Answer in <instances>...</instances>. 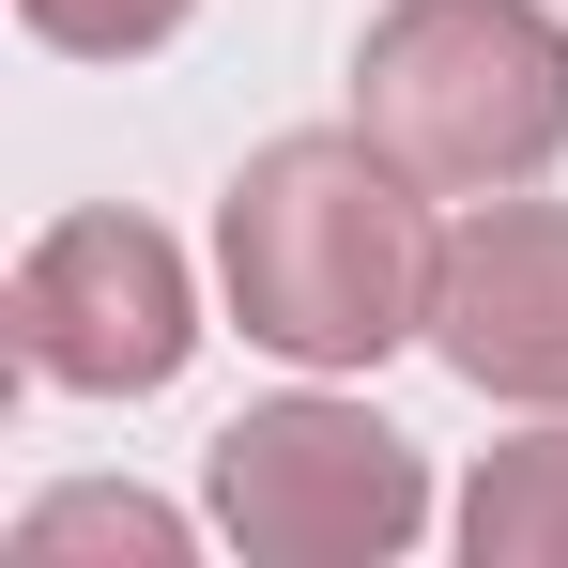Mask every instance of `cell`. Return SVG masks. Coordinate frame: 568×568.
<instances>
[{"label": "cell", "mask_w": 568, "mask_h": 568, "mask_svg": "<svg viewBox=\"0 0 568 568\" xmlns=\"http://www.w3.org/2000/svg\"><path fill=\"white\" fill-rule=\"evenodd\" d=\"M16 16H31V47H62V62H154L200 0H16Z\"/></svg>", "instance_id": "obj_8"}, {"label": "cell", "mask_w": 568, "mask_h": 568, "mask_svg": "<svg viewBox=\"0 0 568 568\" xmlns=\"http://www.w3.org/2000/svg\"><path fill=\"white\" fill-rule=\"evenodd\" d=\"M215 538L262 568H384L430 538V462L369 399H246L215 430Z\"/></svg>", "instance_id": "obj_3"}, {"label": "cell", "mask_w": 568, "mask_h": 568, "mask_svg": "<svg viewBox=\"0 0 568 568\" xmlns=\"http://www.w3.org/2000/svg\"><path fill=\"white\" fill-rule=\"evenodd\" d=\"M462 554L476 568H568V430H523L462 476Z\"/></svg>", "instance_id": "obj_6"}, {"label": "cell", "mask_w": 568, "mask_h": 568, "mask_svg": "<svg viewBox=\"0 0 568 568\" xmlns=\"http://www.w3.org/2000/svg\"><path fill=\"white\" fill-rule=\"evenodd\" d=\"M16 354L62 399H154L200 354L185 246L154 215H62V231H31V262H16Z\"/></svg>", "instance_id": "obj_4"}, {"label": "cell", "mask_w": 568, "mask_h": 568, "mask_svg": "<svg viewBox=\"0 0 568 568\" xmlns=\"http://www.w3.org/2000/svg\"><path fill=\"white\" fill-rule=\"evenodd\" d=\"M430 354L476 399L568 415V200H476L430 262Z\"/></svg>", "instance_id": "obj_5"}, {"label": "cell", "mask_w": 568, "mask_h": 568, "mask_svg": "<svg viewBox=\"0 0 568 568\" xmlns=\"http://www.w3.org/2000/svg\"><path fill=\"white\" fill-rule=\"evenodd\" d=\"M354 123L430 200H507L568 154V16L538 0H384L354 47Z\"/></svg>", "instance_id": "obj_2"}, {"label": "cell", "mask_w": 568, "mask_h": 568, "mask_svg": "<svg viewBox=\"0 0 568 568\" xmlns=\"http://www.w3.org/2000/svg\"><path fill=\"white\" fill-rule=\"evenodd\" d=\"M430 185L384 154L369 123H307L262 139L215 200V277L231 323L292 369H384L399 338H430Z\"/></svg>", "instance_id": "obj_1"}, {"label": "cell", "mask_w": 568, "mask_h": 568, "mask_svg": "<svg viewBox=\"0 0 568 568\" xmlns=\"http://www.w3.org/2000/svg\"><path fill=\"white\" fill-rule=\"evenodd\" d=\"M16 554L62 568V554H139V568H185V523L154 507V491H47L31 523H16Z\"/></svg>", "instance_id": "obj_7"}]
</instances>
